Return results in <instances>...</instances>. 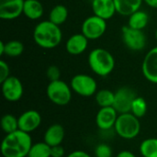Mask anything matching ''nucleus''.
<instances>
[{
  "label": "nucleus",
  "mask_w": 157,
  "mask_h": 157,
  "mask_svg": "<svg viewBox=\"0 0 157 157\" xmlns=\"http://www.w3.org/2000/svg\"><path fill=\"white\" fill-rule=\"evenodd\" d=\"M137 97L135 91L128 86H122L115 91L113 108L119 114L131 112L132 105Z\"/></svg>",
  "instance_id": "1a4fd4ad"
},
{
  "label": "nucleus",
  "mask_w": 157,
  "mask_h": 157,
  "mask_svg": "<svg viewBox=\"0 0 157 157\" xmlns=\"http://www.w3.org/2000/svg\"><path fill=\"white\" fill-rule=\"evenodd\" d=\"M114 98H115V92H113L109 89L98 90L95 95L96 102L100 108L113 107Z\"/></svg>",
  "instance_id": "4be33fe9"
},
{
  "label": "nucleus",
  "mask_w": 157,
  "mask_h": 157,
  "mask_svg": "<svg viewBox=\"0 0 157 157\" xmlns=\"http://www.w3.org/2000/svg\"><path fill=\"white\" fill-rule=\"evenodd\" d=\"M40 123L41 116L34 109L27 110L18 117V129L27 133H30L37 130Z\"/></svg>",
  "instance_id": "ddd939ff"
},
{
  "label": "nucleus",
  "mask_w": 157,
  "mask_h": 157,
  "mask_svg": "<svg viewBox=\"0 0 157 157\" xmlns=\"http://www.w3.org/2000/svg\"><path fill=\"white\" fill-rule=\"evenodd\" d=\"M148 23H149L148 14L141 9L132 13L131 16H129L128 18V26L135 29L144 30L147 27Z\"/></svg>",
  "instance_id": "aec40b11"
},
{
  "label": "nucleus",
  "mask_w": 157,
  "mask_h": 157,
  "mask_svg": "<svg viewBox=\"0 0 157 157\" xmlns=\"http://www.w3.org/2000/svg\"><path fill=\"white\" fill-rule=\"evenodd\" d=\"M66 157H91L86 152L81 151V150H76L72 153H70Z\"/></svg>",
  "instance_id": "2f4dec72"
},
{
  "label": "nucleus",
  "mask_w": 157,
  "mask_h": 157,
  "mask_svg": "<svg viewBox=\"0 0 157 157\" xmlns=\"http://www.w3.org/2000/svg\"><path fill=\"white\" fill-rule=\"evenodd\" d=\"M4 52H5V42L0 41V55L1 56L4 55Z\"/></svg>",
  "instance_id": "f704fd0d"
},
{
  "label": "nucleus",
  "mask_w": 157,
  "mask_h": 157,
  "mask_svg": "<svg viewBox=\"0 0 157 157\" xmlns=\"http://www.w3.org/2000/svg\"><path fill=\"white\" fill-rule=\"evenodd\" d=\"M119 113L113 107L100 108L96 116L97 126L103 131L114 128Z\"/></svg>",
  "instance_id": "4468645a"
},
{
  "label": "nucleus",
  "mask_w": 157,
  "mask_h": 157,
  "mask_svg": "<svg viewBox=\"0 0 157 157\" xmlns=\"http://www.w3.org/2000/svg\"><path fill=\"white\" fill-rule=\"evenodd\" d=\"M107 20L93 15L86 17L81 26V33H83L89 40H95L101 38L107 30Z\"/></svg>",
  "instance_id": "6e6552de"
},
{
  "label": "nucleus",
  "mask_w": 157,
  "mask_h": 157,
  "mask_svg": "<svg viewBox=\"0 0 157 157\" xmlns=\"http://www.w3.org/2000/svg\"><path fill=\"white\" fill-rule=\"evenodd\" d=\"M140 153L143 157H157V138H148L140 144Z\"/></svg>",
  "instance_id": "5701e85b"
},
{
  "label": "nucleus",
  "mask_w": 157,
  "mask_h": 157,
  "mask_svg": "<svg viewBox=\"0 0 157 157\" xmlns=\"http://www.w3.org/2000/svg\"><path fill=\"white\" fill-rule=\"evenodd\" d=\"M44 13L43 5L40 0H25L23 6V15L31 20L40 19Z\"/></svg>",
  "instance_id": "a211bd4d"
},
{
  "label": "nucleus",
  "mask_w": 157,
  "mask_h": 157,
  "mask_svg": "<svg viewBox=\"0 0 157 157\" xmlns=\"http://www.w3.org/2000/svg\"><path fill=\"white\" fill-rule=\"evenodd\" d=\"M117 13L123 17H129L139 10L144 0H114Z\"/></svg>",
  "instance_id": "6ab92c4d"
},
{
  "label": "nucleus",
  "mask_w": 157,
  "mask_h": 157,
  "mask_svg": "<svg viewBox=\"0 0 157 157\" xmlns=\"http://www.w3.org/2000/svg\"><path fill=\"white\" fill-rule=\"evenodd\" d=\"M46 76L50 80V82L59 80L61 77V71L56 65H51L46 71Z\"/></svg>",
  "instance_id": "c85d7f7f"
},
{
  "label": "nucleus",
  "mask_w": 157,
  "mask_h": 157,
  "mask_svg": "<svg viewBox=\"0 0 157 157\" xmlns=\"http://www.w3.org/2000/svg\"><path fill=\"white\" fill-rule=\"evenodd\" d=\"M72 90L78 96L89 98L98 92V84L94 77L86 74H77L70 81Z\"/></svg>",
  "instance_id": "423d86ee"
},
{
  "label": "nucleus",
  "mask_w": 157,
  "mask_h": 157,
  "mask_svg": "<svg viewBox=\"0 0 157 157\" xmlns=\"http://www.w3.org/2000/svg\"><path fill=\"white\" fill-rule=\"evenodd\" d=\"M91 7L94 15L108 20L117 13L114 0H92Z\"/></svg>",
  "instance_id": "dca6fc26"
},
{
  "label": "nucleus",
  "mask_w": 157,
  "mask_h": 157,
  "mask_svg": "<svg viewBox=\"0 0 157 157\" xmlns=\"http://www.w3.org/2000/svg\"><path fill=\"white\" fill-rule=\"evenodd\" d=\"M25 0H0V18L13 20L23 14Z\"/></svg>",
  "instance_id": "f8f14e48"
},
{
  "label": "nucleus",
  "mask_w": 157,
  "mask_h": 157,
  "mask_svg": "<svg viewBox=\"0 0 157 157\" xmlns=\"http://www.w3.org/2000/svg\"><path fill=\"white\" fill-rule=\"evenodd\" d=\"M9 76H10L9 65L5 61L1 60L0 61V83L5 81Z\"/></svg>",
  "instance_id": "c756f323"
},
{
  "label": "nucleus",
  "mask_w": 157,
  "mask_h": 157,
  "mask_svg": "<svg viewBox=\"0 0 157 157\" xmlns=\"http://www.w3.org/2000/svg\"><path fill=\"white\" fill-rule=\"evenodd\" d=\"M32 144L29 133L17 130L5 136L1 144V153L4 157H27Z\"/></svg>",
  "instance_id": "f257e3e1"
},
{
  "label": "nucleus",
  "mask_w": 157,
  "mask_h": 157,
  "mask_svg": "<svg viewBox=\"0 0 157 157\" xmlns=\"http://www.w3.org/2000/svg\"><path fill=\"white\" fill-rule=\"evenodd\" d=\"M1 90L4 98L8 102L18 101L24 93L22 82L17 76L10 75L1 83Z\"/></svg>",
  "instance_id": "9d476101"
},
{
  "label": "nucleus",
  "mask_w": 157,
  "mask_h": 157,
  "mask_svg": "<svg viewBox=\"0 0 157 157\" xmlns=\"http://www.w3.org/2000/svg\"><path fill=\"white\" fill-rule=\"evenodd\" d=\"M32 36L34 42L45 50L58 47L63 40V32L60 26L49 19L39 22L33 29Z\"/></svg>",
  "instance_id": "f03ea898"
},
{
  "label": "nucleus",
  "mask_w": 157,
  "mask_h": 157,
  "mask_svg": "<svg viewBox=\"0 0 157 157\" xmlns=\"http://www.w3.org/2000/svg\"><path fill=\"white\" fill-rule=\"evenodd\" d=\"M68 9L64 5L59 4L54 6L49 13V20L52 23L61 26L66 22L68 18Z\"/></svg>",
  "instance_id": "412c9836"
},
{
  "label": "nucleus",
  "mask_w": 157,
  "mask_h": 157,
  "mask_svg": "<svg viewBox=\"0 0 157 157\" xmlns=\"http://www.w3.org/2000/svg\"><path fill=\"white\" fill-rule=\"evenodd\" d=\"M27 157H51V146L45 142L33 144Z\"/></svg>",
  "instance_id": "a878e982"
},
{
  "label": "nucleus",
  "mask_w": 157,
  "mask_h": 157,
  "mask_svg": "<svg viewBox=\"0 0 157 157\" xmlns=\"http://www.w3.org/2000/svg\"><path fill=\"white\" fill-rule=\"evenodd\" d=\"M1 128L6 134H9L19 130L18 118L12 114H5L1 119Z\"/></svg>",
  "instance_id": "b1692460"
},
{
  "label": "nucleus",
  "mask_w": 157,
  "mask_h": 157,
  "mask_svg": "<svg viewBox=\"0 0 157 157\" xmlns=\"http://www.w3.org/2000/svg\"><path fill=\"white\" fill-rule=\"evenodd\" d=\"M72 88L70 85L59 79L48 84L46 94L49 100L57 106H66L72 99Z\"/></svg>",
  "instance_id": "39448f33"
},
{
  "label": "nucleus",
  "mask_w": 157,
  "mask_h": 157,
  "mask_svg": "<svg viewBox=\"0 0 157 157\" xmlns=\"http://www.w3.org/2000/svg\"><path fill=\"white\" fill-rule=\"evenodd\" d=\"M24 52V44L17 40H9L5 42V52L4 55L8 57H17L20 56Z\"/></svg>",
  "instance_id": "393cba45"
},
{
  "label": "nucleus",
  "mask_w": 157,
  "mask_h": 157,
  "mask_svg": "<svg viewBox=\"0 0 157 157\" xmlns=\"http://www.w3.org/2000/svg\"><path fill=\"white\" fill-rule=\"evenodd\" d=\"M89 40L83 33H75L70 36L65 43V50L71 55H80L88 47Z\"/></svg>",
  "instance_id": "2eb2a0df"
},
{
  "label": "nucleus",
  "mask_w": 157,
  "mask_h": 157,
  "mask_svg": "<svg viewBox=\"0 0 157 157\" xmlns=\"http://www.w3.org/2000/svg\"><path fill=\"white\" fill-rule=\"evenodd\" d=\"M64 155V148L61 144L51 147V157H63Z\"/></svg>",
  "instance_id": "7c9ffc66"
},
{
  "label": "nucleus",
  "mask_w": 157,
  "mask_h": 157,
  "mask_svg": "<svg viewBox=\"0 0 157 157\" xmlns=\"http://www.w3.org/2000/svg\"><path fill=\"white\" fill-rule=\"evenodd\" d=\"M121 40L124 45L132 52L143 51L147 44V38L144 30L132 29L128 25L121 28Z\"/></svg>",
  "instance_id": "0eeeda50"
},
{
  "label": "nucleus",
  "mask_w": 157,
  "mask_h": 157,
  "mask_svg": "<svg viewBox=\"0 0 157 157\" xmlns=\"http://www.w3.org/2000/svg\"><path fill=\"white\" fill-rule=\"evenodd\" d=\"M155 39H156V40H157V29L155 30Z\"/></svg>",
  "instance_id": "c9c22d12"
},
{
  "label": "nucleus",
  "mask_w": 157,
  "mask_h": 157,
  "mask_svg": "<svg viewBox=\"0 0 157 157\" xmlns=\"http://www.w3.org/2000/svg\"><path fill=\"white\" fill-rule=\"evenodd\" d=\"M116 157H136V155L129 150H123L121 151Z\"/></svg>",
  "instance_id": "473e14b6"
},
{
  "label": "nucleus",
  "mask_w": 157,
  "mask_h": 157,
  "mask_svg": "<svg viewBox=\"0 0 157 157\" xmlns=\"http://www.w3.org/2000/svg\"><path fill=\"white\" fill-rule=\"evenodd\" d=\"M142 73L147 81L157 85V46L145 54L142 63Z\"/></svg>",
  "instance_id": "9b49d317"
},
{
  "label": "nucleus",
  "mask_w": 157,
  "mask_h": 157,
  "mask_svg": "<svg viewBox=\"0 0 157 157\" xmlns=\"http://www.w3.org/2000/svg\"><path fill=\"white\" fill-rule=\"evenodd\" d=\"M94 153L96 157H112V149L106 144H99L97 145Z\"/></svg>",
  "instance_id": "cd10ccee"
},
{
  "label": "nucleus",
  "mask_w": 157,
  "mask_h": 157,
  "mask_svg": "<svg viewBox=\"0 0 157 157\" xmlns=\"http://www.w3.org/2000/svg\"><path fill=\"white\" fill-rule=\"evenodd\" d=\"M148 109V105L146 100L143 97H136L135 99L132 102L131 113H132L137 118H143L145 116Z\"/></svg>",
  "instance_id": "bb28decb"
},
{
  "label": "nucleus",
  "mask_w": 157,
  "mask_h": 157,
  "mask_svg": "<svg viewBox=\"0 0 157 157\" xmlns=\"http://www.w3.org/2000/svg\"><path fill=\"white\" fill-rule=\"evenodd\" d=\"M114 130L116 133L122 139H134L141 132V123L139 121V118L131 112L119 114Z\"/></svg>",
  "instance_id": "20e7f679"
},
{
  "label": "nucleus",
  "mask_w": 157,
  "mask_h": 157,
  "mask_svg": "<svg viewBox=\"0 0 157 157\" xmlns=\"http://www.w3.org/2000/svg\"><path fill=\"white\" fill-rule=\"evenodd\" d=\"M144 2L150 7L157 9V0H144Z\"/></svg>",
  "instance_id": "72a5a7b5"
},
{
  "label": "nucleus",
  "mask_w": 157,
  "mask_h": 157,
  "mask_svg": "<svg viewBox=\"0 0 157 157\" xmlns=\"http://www.w3.org/2000/svg\"><path fill=\"white\" fill-rule=\"evenodd\" d=\"M65 136V131L64 128L58 123L52 124L48 127L44 133V141L47 144H49L51 147L55 145L62 144L63 141L64 140Z\"/></svg>",
  "instance_id": "f3484780"
},
{
  "label": "nucleus",
  "mask_w": 157,
  "mask_h": 157,
  "mask_svg": "<svg viewBox=\"0 0 157 157\" xmlns=\"http://www.w3.org/2000/svg\"><path fill=\"white\" fill-rule=\"evenodd\" d=\"M91 71L98 76L106 77L109 75L115 68V59L113 55L106 49H93L87 59Z\"/></svg>",
  "instance_id": "7ed1b4c3"
}]
</instances>
